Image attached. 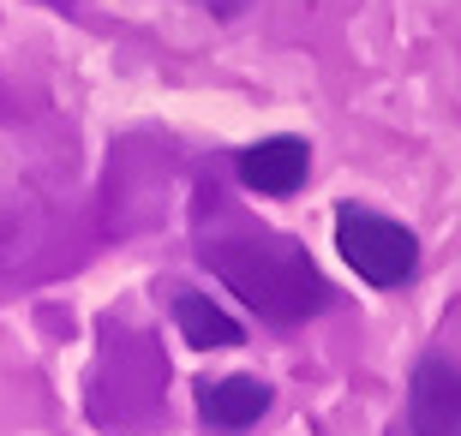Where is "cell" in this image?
Here are the masks:
<instances>
[{
    "mask_svg": "<svg viewBox=\"0 0 461 436\" xmlns=\"http://www.w3.org/2000/svg\"><path fill=\"white\" fill-rule=\"evenodd\" d=\"M174 323H180V335H186V347H198V352H210V347H240V329L234 317H228L222 305H210L204 293H192V287H180L174 293Z\"/></svg>",
    "mask_w": 461,
    "mask_h": 436,
    "instance_id": "6",
    "label": "cell"
},
{
    "mask_svg": "<svg viewBox=\"0 0 461 436\" xmlns=\"http://www.w3.org/2000/svg\"><path fill=\"white\" fill-rule=\"evenodd\" d=\"M312 180V144L306 138H258L252 150L240 156V185L258 191V198H294L300 185Z\"/></svg>",
    "mask_w": 461,
    "mask_h": 436,
    "instance_id": "4",
    "label": "cell"
},
{
    "mask_svg": "<svg viewBox=\"0 0 461 436\" xmlns=\"http://www.w3.org/2000/svg\"><path fill=\"white\" fill-rule=\"evenodd\" d=\"M336 257L366 287H402L420 275V234L402 227L395 216H384V209L342 203L336 209Z\"/></svg>",
    "mask_w": 461,
    "mask_h": 436,
    "instance_id": "2",
    "label": "cell"
},
{
    "mask_svg": "<svg viewBox=\"0 0 461 436\" xmlns=\"http://www.w3.org/2000/svg\"><path fill=\"white\" fill-rule=\"evenodd\" d=\"M204 263L270 323H306V317H324L330 305H336V287L282 234L216 239V245H204Z\"/></svg>",
    "mask_w": 461,
    "mask_h": 436,
    "instance_id": "1",
    "label": "cell"
},
{
    "mask_svg": "<svg viewBox=\"0 0 461 436\" xmlns=\"http://www.w3.org/2000/svg\"><path fill=\"white\" fill-rule=\"evenodd\" d=\"M192 395H198V413L210 431H252L276 401V388L264 377H198Z\"/></svg>",
    "mask_w": 461,
    "mask_h": 436,
    "instance_id": "5",
    "label": "cell"
},
{
    "mask_svg": "<svg viewBox=\"0 0 461 436\" xmlns=\"http://www.w3.org/2000/svg\"><path fill=\"white\" fill-rule=\"evenodd\" d=\"M408 436H461V365L426 352L408 377Z\"/></svg>",
    "mask_w": 461,
    "mask_h": 436,
    "instance_id": "3",
    "label": "cell"
}]
</instances>
